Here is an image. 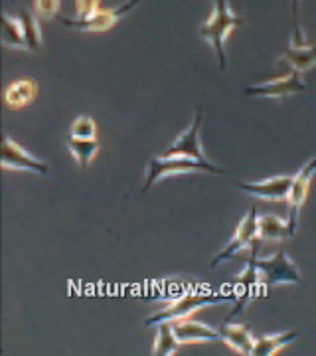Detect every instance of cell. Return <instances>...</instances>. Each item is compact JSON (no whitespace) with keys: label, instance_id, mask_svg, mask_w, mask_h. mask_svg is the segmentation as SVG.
Segmentation results:
<instances>
[{"label":"cell","instance_id":"cell-1","mask_svg":"<svg viewBox=\"0 0 316 356\" xmlns=\"http://www.w3.org/2000/svg\"><path fill=\"white\" fill-rule=\"evenodd\" d=\"M243 22V16L231 10L228 0H214V13L200 24V36L206 40L215 54V60L222 72L228 70V54H226V40L233 28Z\"/></svg>","mask_w":316,"mask_h":356},{"label":"cell","instance_id":"cell-2","mask_svg":"<svg viewBox=\"0 0 316 356\" xmlns=\"http://www.w3.org/2000/svg\"><path fill=\"white\" fill-rule=\"evenodd\" d=\"M190 172H210V175H224V166H217L214 163H202L192 156H154L147 163V172H144V184L142 192H149L158 184L163 178L176 177V175H190Z\"/></svg>","mask_w":316,"mask_h":356},{"label":"cell","instance_id":"cell-3","mask_svg":"<svg viewBox=\"0 0 316 356\" xmlns=\"http://www.w3.org/2000/svg\"><path fill=\"white\" fill-rule=\"evenodd\" d=\"M219 301L222 299L210 289H190V291L180 293L170 305L147 318L144 327H156L158 323H176L182 318L192 317L196 311H200L203 307L217 305Z\"/></svg>","mask_w":316,"mask_h":356},{"label":"cell","instance_id":"cell-4","mask_svg":"<svg viewBox=\"0 0 316 356\" xmlns=\"http://www.w3.org/2000/svg\"><path fill=\"white\" fill-rule=\"evenodd\" d=\"M261 243H263L261 238H257V240L251 243L253 252L251 255H249V259H247V267H245V271L241 273L240 277L235 280V283L240 285V293H238V297H235L238 303H235L233 309L229 311L226 321H233L238 315H241V313L245 311V307L253 301V297L259 293V289L265 287L263 275H261V269L257 267V252H259Z\"/></svg>","mask_w":316,"mask_h":356},{"label":"cell","instance_id":"cell-5","mask_svg":"<svg viewBox=\"0 0 316 356\" xmlns=\"http://www.w3.org/2000/svg\"><path fill=\"white\" fill-rule=\"evenodd\" d=\"M140 4V0H126L123 4H119L117 8H107V10H97L95 14H91L88 18H67V16H62L63 26L67 28H74V30H79V32H107L111 30L115 24H119L126 14L131 10H135Z\"/></svg>","mask_w":316,"mask_h":356},{"label":"cell","instance_id":"cell-6","mask_svg":"<svg viewBox=\"0 0 316 356\" xmlns=\"http://www.w3.org/2000/svg\"><path fill=\"white\" fill-rule=\"evenodd\" d=\"M257 267L261 269L265 287L273 285H303V275L292 264V259L287 255L285 250H278L277 254L269 259L257 257Z\"/></svg>","mask_w":316,"mask_h":356},{"label":"cell","instance_id":"cell-7","mask_svg":"<svg viewBox=\"0 0 316 356\" xmlns=\"http://www.w3.org/2000/svg\"><path fill=\"white\" fill-rule=\"evenodd\" d=\"M306 91V81L299 72H289L287 76L275 77L263 83H255V86H247L243 88L245 95L251 97H265V99H281V97H291L297 93Z\"/></svg>","mask_w":316,"mask_h":356},{"label":"cell","instance_id":"cell-8","mask_svg":"<svg viewBox=\"0 0 316 356\" xmlns=\"http://www.w3.org/2000/svg\"><path fill=\"white\" fill-rule=\"evenodd\" d=\"M0 165L6 170H28V172H36V175H48L50 166L44 163L42 159L30 154L26 149H22L14 139L8 135L2 137V159Z\"/></svg>","mask_w":316,"mask_h":356},{"label":"cell","instance_id":"cell-9","mask_svg":"<svg viewBox=\"0 0 316 356\" xmlns=\"http://www.w3.org/2000/svg\"><path fill=\"white\" fill-rule=\"evenodd\" d=\"M257 224H259L257 210H255V208H249V212L241 218L240 226H238V229H235L233 238L229 240L228 245H226L219 254L215 255L210 266L215 267V266H219L222 261L233 259V257H238L245 248H249V245L257 240Z\"/></svg>","mask_w":316,"mask_h":356},{"label":"cell","instance_id":"cell-10","mask_svg":"<svg viewBox=\"0 0 316 356\" xmlns=\"http://www.w3.org/2000/svg\"><path fill=\"white\" fill-rule=\"evenodd\" d=\"M202 121L203 113L202 109L198 107L192 123L178 135L174 143L166 149L165 154H168V156H192V159H198L202 163H208V159H206V154L202 151V140H200Z\"/></svg>","mask_w":316,"mask_h":356},{"label":"cell","instance_id":"cell-11","mask_svg":"<svg viewBox=\"0 0 316 356\" xmlns=\"http://www.w3.org/2000/svg\"><path fill=\"white\" fill-rule=\"evenodd\" d=\"M316 175V156L310 159L306 165L294 175L291 184V191H289V196H287V204H289V224L291 228L294 229L297 234V228H299V214H301V208H303L304 200L308 196V188H310V180Z\"/></svg>","mask_w":316,"mask_h":356},{"label":"cell","instance_id":"cell-12","mask_svg":"<svg viewBox=\"0 0 316 356\" xmlns=\"http://www.w3.org/2000/svg\"><path fill=\"white\" fill-rule=\"evenodd\" d=\"M292 178L294 175H281V177L263 178L259 182H240L238 188L251 194L255 198H261V200L281 202V200H287V196H289Z\"/></svg>","mask_w":316,"mask_h":356},{"label":"cell","instance_id":"cell-13","mask_svg":"<svg viewBox=\"0 0 316 356\" xmlns=\"http://www.w3.org/2000/svg\"><path fill=\"white\" fill-rule=\"evenodd\" d=\"M219 341L226 343L238 355L253 356V346H255V337L249 325H241V323H231L224 321L219 327Z\"/></svg>","mask_w":316,"mask_h":356},{"label":"cell","instance_id":"cell-14","mask_svg":"<svg viewBox=\"0 0 316 356\" xmlns=\"http://www.w3.org/2000/svg\"><path fill=\"white\" fill-rule=\"evenodd\" d=\"M174 332H176L178 341L182 344H192V343H214L219 341V329H214L206 323L200 321H194V318H182L172 323Z\"/></svg>","mask_w":316,"mask_h":356},{"label":"cell","instance_id":"cell-15","mask_svg":"<svg viewBox=\"0 0 316 356\" xmlns=\"http://www.w3.org/2000/svg\"><path fill=\"white\" fill-rule=\"evenodd\" d=\"M294 236V229L291 228L289 220L273 216V214H263L259 216L257 224V238H261L263 242H283Z\"/></svg>","mask_w":316,"mask_h":356},{"label":"cell","instance_id":"cell-16","mask_svg":"<svg viewBox=\"0 0 316 356\" xmlns=\"http://www.w3.org/2000/svg\"><path fill=\"white\" fill-rule=\"evenodd\" d=\"M38 95V83L34 79H16L4 89V103L10 109H22Z\"/></svg>","mask_w":316,"mask_h":356},{"label":"cell","instance_id":"cell-17","mask_svg":"<svg viewBox=\"0 0 316 356\" xmlns=\"http://www.w3.org/2000/svg\"><path fill=\"white\" fill-rule=\"evenodd\" d=\"M281 62L291 67L292 72H299V74H304L308 70H313L316 65V46H294V44H289V48L285 50Z\"/></svg>","mask_w":316,"mask_h":356},{"label":"cell","instance_id":"cell-18","mask_svg":"<svg viewBox=\"0 0 316 356\" xmlns=\"http://www.w3.org/2000/svg\"><path fill=\"white\" fill-rule=\"evenodd\" d=\"M2 44L13 50H28L26 30L20 16L2 14Z\"/></svg>","mask_w":316,"mask_h":356},{"label":"cell","instance_id":"cell-19","mask_svg":"<svg viewBox=\"0 0 316 356\" xmlns=\"http://www.w3.org/2000/svg\"><path fill=\"white\" fill-rule=\"evenodd\" d=\"M299 339V331L277 332V334H269V337H259L253 346V356H273L281 353L283 348H287Z\"/></svg>","mask_w":316,"mask_h":356},{"label":"cell","instance_id":"cell-20","mask_svg":"<svg viewBox=\"0 0 316 356\" xmlns=\"http://www.w3.org/2000/svg\"><path fill=\"white\" fill-rule=\"evenodd\" d=\"M65 147H67V151L72 153V156L76 159V163L81 168H88L93 163V159L97 156V153H99L97 139H77V137L69 135L65 139Z\"/></svg>","mask_w":316,"mask_h":356},{"label":"cell","instance_id":"cell-21","mask_svg":"<svg viewBox=\"0 0 316 356\" xmlns=\"http://www.w3.org/2000/svg\"><path fill=\"white\" fill-rule=\"evenodd\" d=\"M176 332L172 323H158L156 325V339L152 344V355L156 356H172L178 353V346H180Z\"/></svg>","mask_w":316,"mask_h":356},{"label":"cell","instance_id":"cell-22","mask_svg":"<svg viewBox=\"0 0 316 356\" xmlns=\"http://www.w3.org/2000/svg\"><path fill=\"white\" fill-rule=\"evenodd\" d=\"M20 18H22V24H24L26 30L28 51H40L42 46H44V38H42V26L38 22V16L22 8L20 10Z\"/></svg>","mask_w":316,"mask_h":356},{"label":"cell","instance_id":"cell-23","mask_svg":"<svg viewBox=\"0 0 316 356\" xmlns=\"http://www.w3.org/2000/svg\"><path fill=\"white\" fill-rule=\"evenodd\" d=\"M69 135L77 139H97V123L89 115H79L72 123Z\"/></svg>","mask_w":316,"mask_h":356},{"label":"cell","instance_id":"cell-24","mask_svg":"<svg viewBox=\"0 0 316 356\" xmlns=\"http://www.w3.org/2000/svg\"><path fill=\"white\" fill-rule=\"evenodd\" d=\"M60 13V0H34V14L40 20H51Z\"/></svg>","mask_w":316,"mask_h":356},{"label":"cell","instance_id":"cell-25","mask_svg":"<svg viewBox=\"0 0 316 356\" xmlns=\"http://www.w3.org/2000/svg\"><path fill=\"white\" fill-rule=\"evenodd\" d=\"M291 16H292V24H294V32L291 36V44L294 46H304V34L299 26V0H291Z\"/></svg>","mask_w":316,"mask_h":356},{"label":"cell","instance_id":"cell-26","mask_svg":"<svg viewBox=\"0 0 316 356\" xmlns=\"http://www.w3.org/2000/svg\"><path fill=\"white\" fill-rule=\"evenodd\" d=\"M101 0H76V18H88L99 10Z\"/></svg>","mask_w":316,"mask_h":356}]
</instances>
